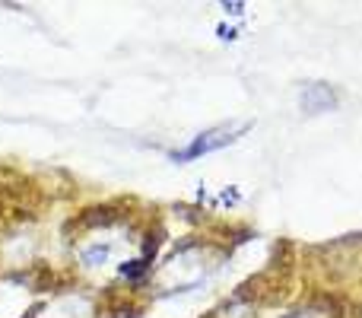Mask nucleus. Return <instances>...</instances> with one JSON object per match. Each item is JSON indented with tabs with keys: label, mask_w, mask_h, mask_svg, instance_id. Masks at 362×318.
I'll return each mask as SVG.
<instances>
[{
	"label": "nucleus",
	"mask_w": 362,
	"mask_h": 318,
	"mask_svg": "<svg viewBox=\"0 0 362 318\" xmlns=\"http://www.w3.org/2000/svg\"><path fill=\"white\" fill-rule=\"evenodd\" d=\"M127 239L124 232L118 229V226H95L93 232H86V236L76 242V261H80V268L86 271H102L108 268V264H118V271L127 268Z\"/></svg>",
	"instance_id": "nucleus-1"
},
{
	"label": "nucleus",
	"mask_w": 362,
	"mask_h": 318,
	"mask_svg": "<svg viewBox=\"0 0 362 318\" xmlns=\"http://www.w3.org/2000/svg\"><path fill=\"white\" fill-rule=\"evenodd\" d=\"M302 112L305 115H321V112H331L337 106V93L325 83H312V86L302 89Z\"/></svg>",
	"instance_id": "nucleus-3"
},
{
	"label": "nucleus",
	"mask_w": 362,
	"mask_h": 318,
	"mask_svg": "<svg viewBox=\"0 0 362 318\" xmlns=\"http://www.w3.org/2000/svg\"><path fill=\"white\" fill-rule=\"evenodd\" d=\"M245 131H248V125H226V127L204 131L200 137H194L191 144L185 147V150L172 153V159H175V162H191V159H197V157H206V153H213V150H223V147L235 144V140L242 137Z\"/></svg>",
	"instance_id": "nucleus-2"
}]
</instances>
